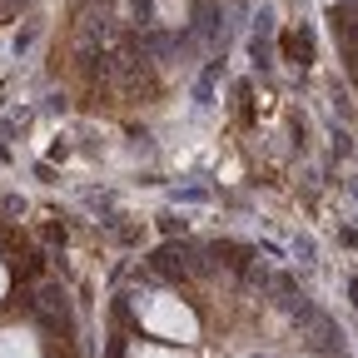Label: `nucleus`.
I'll return each mask as SVG.
<instances>
[{"label": "nucleus", "mask_w": 358, "mask_h": 358, "mask_svg": "<svg viewBox=\"0 0 358 358\" xmlns=\"http://www.w3.org/2000/svg\"><path fill=\"white\" fill-rule=\"evenodd\" d=\"M120 303L129 313L120 358H324L308 343L313 303L234 239L150 254Z\"/></svg>", "instance_id": "obj_1"}, {"label": "nucleus", "mask_w": 358, "mask_h": 358, "mask_svg": "<svg viewBox=\"0 0 358 358\" xmlns=\"http://www.w3.org/2000/svg\"><path fill=\"white\" fill-rule=\"evenodd\" d=\"M254 0H80L85 60L110 105L159 110L224 60Z\"/></svg>", "instance_id": "obj_2"}, {"label": "nucleus", "mask_w": 358, "mask_h": 358, "mask_svg": "<svg viewBox=\"0 0 358 358\" xmlns=\"http://www.w3.org/2000/svg\"><path fill=\"white\" fill-rule=\"evenodd\" d=\"M329 35H334L338 65L358 95V0H329Z\"/></svg>", "instance_id": "obj_3"}, {"label": "nucleus", "mask_w": 358, "mask_h": 358, "mask_svg": "<svg viewBox=\"0 0 358 358\" xmlns=\"http://www.w3.org/2000/svg\"><path fill=\"white\" fill-rule=\"evenodd\" d=\"M0 358H45V343L30 324H6L0 329Z\"/></svg>", "instance_id": "obj_4"}]
</instances>
